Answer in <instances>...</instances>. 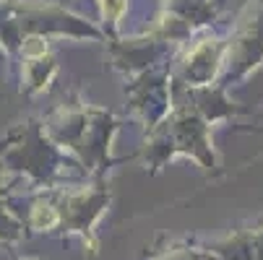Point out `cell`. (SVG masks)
I'll use <instances>...</instances> for the list:
<instances>
[{
    "mask_svg": "<svg viewBox=\"0 0 263 260\" xmlns=\"http://www.w3.org/2000/svg\"><path fill=\"white\" fill-rule=\"evenodd\" d=\"M31 224H34L36 229H50V227H55V224H58L55 208H50V206H36L34 213H31Z\"/></svg>",
    "mask_w": 263,
    "mask_h": 260,
    "instance_id": "obj_1",
    "label": "cell"
},
{
    "mask_svg": "<svg viewBox=\"0 0 263 260\" xmlns=\"http://www.w3.org/2000/svg\"><path fill=\"white\" fill-rule=\"evenodd\" d=\"M24 55H29V57L45 55V42L40 39V36H29V39L24 42Z\"/></svg>",
    "mask_w": 263,
    "mask_h": 260,
    "instance_id": "obj_2",
    "label": "cell"
},
{
    "mask_svg": "<svg viewBox=\"0 0 263 260\" xmlns=\"http://www.w3.org/2000/svg\"><path fill=\"white\" fill-rule=\"evenodd\" d=\"M102 3H104V13L109 16V18H118L120 13H123V0H102Z\"/></svg>",
    "mask_w": 263,
    "mask_h": 260,
    "instance_id": "obj_3",
    "label": "cell"
}]
</instances>
